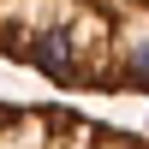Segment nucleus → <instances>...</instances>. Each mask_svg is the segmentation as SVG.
<instances>
[{"label": "nucleus", "mask_w": 149, "mask_h": 149, "mask_svg": "<svg viewBox=\"0 0 149 149\" xmlns=\"http://www.w3.org/2000/svg\"><path fill=\"white\" fill-rule=\"evenodd\" d=\"M0 60L84 95H149V0H0Z\"/></svg>", "instance_id": "nucleus-1"}, {"label": "nucleus", "mask_w": 149, "mask_h": 149, "mask_svg": "<svg viewBox=\"0 0 149 149\" xmlns=\"http://www.w3.org/2000/svg\"><path fill=\"white\" fill-rule=\"evenodd\" d=\"M0 149H149V137L66 102H0Z\"/></svg>", "instance_id": "nucleus-2"}]
</instances>
